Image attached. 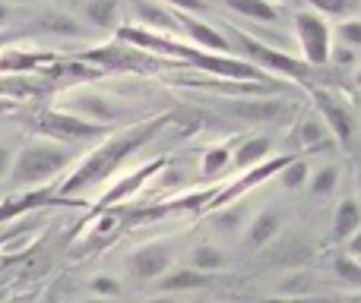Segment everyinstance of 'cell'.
Masks as SVG:
<instances>
[{
	"instance_id": "32",
	"label": "cell",
	"mask_w": 361,
	"mask_h": 303,
	"mask_svg": "<svg viewBox=\"0 0 361 303\" xmlns=\"http://www.w3.org/2000/svg\"><path fill=\"white\" fill-rule=\"evenodd\" d=\"M92 291H95V297L114 300V297H121V294H124V288H121V281L111 278V275H95V278H92Z\"/></svg>"
},
{
	"instance_id": "20",
	"label": "cell",
	"mask_w": 361,
	"mask_h": 303,
	"mask_svg": "<svg viewBox=\"0 0 361 303\" xmlns=\"http://www.w3.org/2000/svg\"><path fill=\"white\" fill-rule=\"evenodd\" d=\"M361 231V205L355 199H343L333 212V240H349Z\"/></svg>"
},
{
	"instance_id": "39",
	"label": "cell",
	"mask_w": 361,
	"mask_h": 303,
	"mask_svg": "<svg viewBox=\"0 0 361 303\" xmlns=\"http://www.w3.org/2000/svg\"><path fill=\"white\" fill-rule=\"evenodd\" d=\"M19 105H13V101H6V98H0V114H10V111H16Z\"/></svg>"
},
{
	"instance_id": "17",
	"label": "cell",
	"mask_w": 361,
	"mask_h": 303,
	"mask_svg": "<svg viewBox=\"0 0 361 303\" xmlns=\"http://www.w3.org/2000/svg\"><path fill=\"white\" fill-rule=\"evenodd\" d=\"M269 152H273V136H267V133L250 136L238 146L235 155H231V167H238V171H254L257 165L269 161Z\"/></svg>"
},
{
	"instance_id": "44",
	"label": "cell",
	"mask_w": 361,
	"mask_h": 303,
	"mask_svg": "<svg viewBox=\"0 0 361 303\" xmlns=\"http://www.w3.org/2000/svg\"><path fill=\"white\" fill-rule=\"evenodd\" d=\"M19 4H38V0H19Z\"/></svg>"
},
{
	"instance_id": "23",
	"label": "cell",
	"mask_w": 361,
	"mask_h": 303,
	"mask_svg": "<svg viewBox=\"0 0 361 303\" xmlns=\"http://www.w3.org/2000/svg\"><path fill=\"white\" fill-rule=\"evenodd\" d=\"M190 269H200V272H206V275L225 272V269H228V256L219 247H212V243H200L190 253Z\"/></svg>"
},
{
	"instance_id": "9",
	"label": "cell",
	"mask_w": 361,
	"mask_h": 303,
	"mask_svg": "<svg viewBox=\"0 0 361 303\" xmlns=\"http://www.w3.org/2000/svg\"><path fill=\"white\" fill-rule=\"evenodd\" d=\"M118 41L130 44L137 51H152V54H169V57H180L187 60L193 51L190 41H178L175 35H162V32H152L146 25H118Z\"/></svg>"
},
{
	"instance_id": "18",
	"label": "cell",
	"mask_w": 361,
	"mask_h": 303,
	"mask_svg": "<svg viewBox=\"0 0 361 303\" xmlns=\"http://www.w3.org/2000/svg\"><path fill=\"white\" fill-rule=\"evenodd\" d=\"M209 275L200 272V269H171L159 278V291L162 294H184V291H200V288H209Z\"/></svg>"
},
{
	"instance_id": "45",
	"label": "cell",
	"mask_w": 361,
	"mask_h": 303,
	"mask_svg": "<svg viewBox=\"0 0 361 303\" xmlns=\"http://www.w3.org/2000/svg\"><path fill=\"white\" fill-rule=\"evenodd\" d=\"M358 190H361V174H358Z\"/></svg>"
},
{
	"instance_id": "34",
	"label": "cell",
	"mask_w": 361,
	"mask_h": 303,
	"mask_svg": "<svg viewBox=\"0 0 361 303\" xmlns=\"http://www.w3.org/2000/svg\"><path fill=\"white\" fill-rule=\"evenodd\" d=\"M13 158H16V152H13L10 146L0 143V177H10V171H13Z\"/></svg>"
},
{
	"instance_id": "30",
	"label": "cell",
	"mask_w": 361,
	"mask_h": 303,
	"mask_svg": "<svg viewBox=\"0 0 361 303\" xmlns=\"http://www.w3.org/2000/svg\"><path fill=\"white\" fill-rule=\"evenodd\" d=\"M336 38L345 48H361V16H349L336 25Z\"/></svg>"
},
{
	"instance_id": "40",
	"label": "cell",
	"mask_w": 361,
	"mask_h": 303,
	"mask_svg": "<svg viewBox=\"0 0 361 303\" xmlns=\"http://www.w3.org/2000/svg\"><path fill=\"white\" fill-rule=\"evenodd\" d=\"M10 41H13V35H6V32H0V51H4V48H10Z\"/></svg>"
},
{
	"instance_id": "11",
	"label": "cell",
	"mask_w": 361,
	"mask_h": 303,
	"mask_svg": "<svg viewBox=\"0 0 361 303\" xmlns=\"http://www.w3.org/2000/svg\"><path fill=\"white\" fill-rule=\"evenodd\" d=\"M225 111L231 117L244 120V124H273L288 114V105L282 98H269V95H254V98H231Z\"/></svg>"
},
{
	"instance_id": "7",
	"label": "cell",
	"mask_w": 361,
	"mask_h": 303,
	"mask_svg": "<svg viewBox=\"0 0 361 303\" xmlns=\"http://www.w3.org/2000/svg\"><path fill=\"white\" fill-rule=\"evenodd\" d=\"M187 63L203 73H212L219 79H238V82H267V70H260L257 63L244 60V57H231V54H203V51L193 48Z\"/></svg>"
},
{
	"instance_id": "33",
	"label": "cell",
	"mask_w": 361,
	"mask_h": 303,
	"mask_svg": "<svg viewBox=\"0 0 361 303\" xmlns=\"http://www.w3.org/2000/svg\"><path fill=\"white\" fill-rule=\"evenodd\" d=\"M159 4H169L180 13H203V0H159Z\"/></svg>"
},
{
	"instance_id": "21",
	"label": "cell",
	"mask_w": 361,
	"mask_h": 303,
	"mask_svg": "<svg viewBox=\"0 0 361 303\" xmlns=\"http://www.w3.org/2000/svg\"><path fill=\"white\" fill-rule=\"evenodd\" d=\"M38 25H42L44 32H51V35L57 38H82V25L76 16H70V13L63 10H48L38 16Z\"/></svg>"
},
{
	"instance_id": "16",
	"label": "cell",
	"mask_w": 361,
	"mask_h": 303,
	"mask_svg": "<svg viewBox=\"0 0 361 303\" xmlns=\"http://www.w3.org/2000/svg\"><path fill=\"white\" fill-rule=\"evenodd\" d=\"M282 224H286L282 212L279 209H267V212H260V215H257L254 221L247 224V234H244V240H247V247L260 250V247H267L269 240H276V237L282 234Z\"/></svg>"
},
{
	"instance_id": "15",
	"label": "cell",
	"mask_w": 361,
	"mask_h": 303,
	"mask_svg": "<svg viewBox=\"0 0 361 303\" xmlns=\"http://www.w3.org/2000/svg\"><path fill=\"white\" fill-rule=\"evenodd\" d=\"M133 13H137L140 25H146V29L162 32V35H180L175 10H169L159 0H133Z\"/></svg>"
},
{
	"instance_id": "14",
	"label": "cell",
	"mask_w": 361,
	"mask_h": 303,
	"mask_svg": "<svg viewBox=\"0 0 361 303\" xmlns=\"http://www.w3.org/2000/svg\"><path fill=\"white\" fill-rule=\"evenodd\" d=\"M330 143H336V139H333V133L326 130V124H324L320 114H307V117H301L298 127H295V133H292V146L301 149V152H307V155L326 149Z\"/></svg>"
},
{
	"instance_id": "24",
	"label": "cell",
	"mask_w": 361,
	"mask_h": 303,
	"mask_svg": "<svg viewBox=\"0 0 361 303\" xmlns=\"http://www.w3.org/2000/svg\"><path fill=\"white\" fill-rule=\"evenodd\" d=\"M336 186H339V167L336 165H320L317 171H311V180H307L311 196L324 199V196H330Z\"/></svg>"
},
{
	"instance_id": "41",
	"label": "cell",
	"mask_w": 361,
	"mask_h": 303,
	"mask_svg": "<svg viewBox=\"0 0 361 303\" xmlns=\"http://www.w3.org/2000/svg\"><path fill=\"white\" fill-rule=\"evenodd\" d=\"M6 16H10V6H6V4H0V25L6 22Z\"/></svg>"
},
{
	"instance_id": "8",
	"label": "cell",
	"mask_w": 361,
	"mask_h": 303,
	"mask_svg": "<svg viewBox=\"0 0 361 303\" xmlns=\"http://www.w3.org/2000/svg\"><path fill=\"white\" fill-rule=\"evenodd\" d=\"M61 108L63 111H70V114H80V117L92 120V124H105V127L124 117V108H121L111 95H102V92H95V89H89V86L70 89V92L63 95Z\"/></svg>"
},
{
	"instance_id": "46",
	"label": "cell",
	"mask_w": 361,
	"mask_h": 303,
	"mask_svg": "<svg viewBox=\"0 0 361 303\" xmlns=\"http://www.w3.org/2000/svg\"><path fill=\"white\" fill-rule=\"evenodd\" d=\"M190 303H203V300H190Z\"/></svg>"
},
{
	"instance_id": "26",
	"label": "cell",
	"mask_w": 361,
	"mask_h": 303,
	"mask_svg": "<svg viewBox=\"0 0 361 303\" xmlns=\"http://www.w3.org/2000/svg\"><path fill=\"white\" fill-rule=\"evenodd\" d=\"M228 167H231V149H225V146H212V149H206L203 161H200V174H203L206 180L225 174Z\"/></svg>"
},
{
	"instance_id": "2",
	"label": "cell",
	"mask_w": 361,
	"mask_h": 303,
	"mask_svg": "<svg viewBox=\"0 0 361 303\" xmlns=\"http://www.w3.org/2000/svg\"><path fill=\"white\" fill-rule=\"evenodd\" d=\"M70 161H73V152H70L67 143H57V139H51V136H35L16 152L10 180L16 186L44 183V180L57 177Z\"/></svg>"
},
{
	"instance_id": "36",
	"label": "cell",
	"mask_w": 361,
	"mask_h": 303,
	"mask_svg": "<svg viewBox=\"0 0 361 303\" xmlns=\"http://www.w3.org/2000/svg\"><path fill=\"white\" fill-rule=\"evenodd\" d=\"M260 303H330L324 297H292V294H282V297H267Z\"/></svg>"
},
{
	"instance_id": "13",
	"label": "cell",
	"mask_w": 361,
	"mask_h": 303,
	"mask_svg": "<svg viewBox=\"0 0 361 303\" xmlns=\"http://www.w3.org/2000/svg\"><path fill=\"white\" fill-rule=\"evenodd\" d=\"M48 92V82L42 73H4L0 76V98L23 105V101H35Z\"/></svg>"
},
{
	"instance_id": "38",
	"label": "cell",
	"mask_w": 361,
	"mask_h": 303,
	"mask_svg": "<svg viewBox=\"0 0 361 303\" xmlns=\"http://www.w3.org/2000/svg\"><path fill=\"white\" fill-rule=\"evenodd\" d=\"M146 303H180V300H178V294H159V297H152Z\"/></svg>"
},
{
	"instance_id": "1",
	"label": "cell",
	"mask_w": 361,
	"mask_h": 303,
	"mask_svg": "<svg viewBox=\"0 0 361 303\" xmlns=\"http://www.w3.org/2000/svg\"><path fill=\"white\" fill-rule=\"evenodd\" d=\"M169 124H171V114H159V117H149V120H143V124H133V127H127V130L108 136L105 143L95 146V149L80 161V167L57 186V196L61 199L73 196V193H82V190H89V186L102 183V180H108L127 158H133L143 146H149L152 139L162 133V127H169Z\"/></svg>"
},
{
	"instance_id": "3",
	"label": "cell",
	"mask_w": 361,
	"mask_h": 303,
	"mask_svg": "<svg viewBox=\"0 0 361 303\" xmlns=\"http://www.w3.org/2000/svg\"><path fill=\"white\" fill-rule=\"evenodd\" d=\"M225 35L235 38V41H238V48H235V51H241L244 60L257 63V67L267 70V73H279V76H286V79L301 82L305 89H314V86H317L320 73H324V70L311 67V63H307L305 57H292L288 51H276V48H269V44L257 41L254 35H244V32H241V29H235V25H231V29L225 32Z\"/></svg>"
},
{
	"instance_id": "5",
	"label": "cell",
	"mask_w": 361,
	"mask_h": 303,
	"mask_svg": "<svg viewBox=\"0 0 361 303\" xmlns=\"http://www.w3.org/2000/svg\"><path fill=\"white\" fill-rule=\"evenodd\" d=\"M292 25H295V38H298V51L311 67L324 70L330 63V54H333V25L326 22V16L314 10H298L292 16Z\"/></svg>"
},
{
	"instance_id": "31",
	"label": "cell",
	"mask_w": 361,
	"mask_h": 303,
	"mask_svg": "<svg viewBox=\"0 0 361 303\" xmlns=\"http://www.w3.org/2000/svg\"><path fill=\"white\" fill-rule=\"evenodd\" d=\"M244 218H247V212L241 209V205H235V209H225V212H216V228H222V231H238V228H244Z\"/></svg>"
},
{
	"instance_id": "43",
	"label": "cell",
	"mask_w": 361,
	"mask_h": 303,
	"mask_svg": "<svg viewBox=\"0 0 361 303\" xmlns=\"http://www.w3.org/2000/svg\"><path fill=\"white\" fill-rule=\"evenodd\" d=\"M352 79H355V86H358V89H361V67H358V70H355V76H352Z\"/></svg>"
},
{
	"instance_id": "42",
	"label": "cell",
	"mask_w": 361,
	"mask_h": 303,
	"mask_svg": "<svg viewBox=\"0 0 361 303\" xmlns=\"http://www.w3.org/2000/svg\"><path fill=\"white\" fill-rule=\"evenodd\" d=\"M82 303H111L108 297H89V300H82Z\"/></svg>"
},
{
	"instance_id": "29",
	"label": "cell",
	"mask_w": 361,
	"mask_h": 303,
	"mask_svg": "<svg viewBox=\"0 0 361 303\" xmlns=\"http://www.w3.org/2000/svg\"><path fill=\"white\" fill-rule=\"evenodd\" d=\"M156 171H159V165H146V167H143V171L130 174V177H133V180H121V183H118V186H114V190H111V193H108V196H105V199H102V202H118V199H124V196H127V193H133V190H137V186H140V183H143V180H146V174H156Z\"/></svg>"
},
{
	"instance_id": "27",
	"label": "cell",
	"mask_w": 361,
	"mask_h": 303,
	"mask_svg": "<svg viewBox=\"0 0 361 303\" xmlns=\"http://www.w3.org/2000/svg\"><path fill=\"white\" fill-rule=\"evenodd\" d=\"M333 275H336L345 288L361 291V262L355 256H336V259H333Z\"/></svg>"
},
{
	"instance_id": "4",
	"label": "cell",
	"mask_w": 361,
	"mask_h": 303,
	"mask_svg": "<svg viewBox=\"0 0 361 303\" xmlns=\"http://www.w3.org/2000/svg\"><path fill=\"white\" fill-rule=\"evenodd\" d=\"M307 92H311L314 105H317V114L324 117L326 130L333 133L336 146L352 152L361 139V120H358V114L352 111V105L343 95H336L333 89H324V86H314V89H307Z\"/></svg>"
},
{
	"instance_id": "22",
	"label": "cell",
	"mask_w": 361,
	"mask_h": 303,
	"mask_svg": "<svg viewBox=\"0 0 361 303\" xmlns=\"http://www.w3.org/2000/svg\"><path fill=\"white\" fill-rule=\"evenodd\" d=\"M225 6L244 19H254V22H276L279 19V6L273 0H225Z\"/></svg>"
},
{
	"instance_id": "25",
	"label": "cell",
	"mask_w": 361,
	"mask_h": 303,
	"mask_svg": "<svg viewBox=\"0 0 361 303\" xmlns=\"http://www.w3.org/2000/svg\"><path fill=\"white\" fill-rule=\"evenodd\" d=\"M307 180H311V165H307V158H301V155H295L279 171V183L286 186V190H301V186H307Z\"/></svg>"
},
{
	"instance_id": "35",
	"label": "cell",
	"mask_w": 361,
	"mask_h": 303,
	"mask_svg": "<svg viewBox=\"0 0 361 303\" xmlns=\"http://www.w3.org/2000/svg\"><path fill=\"white\" fill-rule=\"evenodd\" d=\"M330 60H336L339 67H349V63L355 60V48H345V44H339V48H333Z\"/></svg>"
},
{
	"instance_id": "6",
	"label": "cell",
	"mask_w": 361,
	"mask_h": 303,
	"mask_svg": "<svg viewBox=\"0 0 361 303\" xmlns=\"http://www.w3.org/2000/svg\"><path fill=\"white\" fill-rule=\"evenodd\" d=\"M35 127L42 130V136H51L57 143H76V139H99L105 133L102 124L80 117V114H70L63 108H48V111L35 114Z\"/></svg>"
},
{
	"instance_id": "37",
	"label": "cell",
	"mask_w": 361,
	"mask_h": 303,
	"mask_svg": "<svg viewBox=\"0 0 361 303\" xmlns=\"http://www.w3.org/2000/svg\"><path fill=\"white\" fill-rule=\"evenodd\" d=\"M345 243H349V256H355V259L361 262V231H358V234H352Z\"/></svg>"
},
{
	"instance_id": "28",
	"label": "cell",
	"mask_w": 361,
	"mask_h": 303,
	"mask_svg": "<svg viewBox=\"0 0 361 303\" xmlns=\"http://www.w3.org/2000/svg\"><path fill=\"white\" fill-rule=\"evenodd\" d=\"M358 0H307V10L320 13V16H336V19H349L355 13Z\"/></svg>"
},
{
	"instance_id": "12",
	"label": "cell",
	"mask_w": 361,
	"mask_h": 303,
	"mask_svg": "<svg viewBox=\"0 0 361 303\" xmlns=\"http://www.w3.org/2000/svg\"><path fill=\"white\" fill-rule=\"evenodd\" d=\"M175 16H178V29L190 38L193 48H206V51H212V54H231V51H235L228 35L219 32L216 25L203 22V19L190 16V13H180V10H175Z\"/></svg>"
},
{
	"instance_id": "10",
	"label": "cell",
	"mask_w": 361,
	"mask_h": 303,
	"mask_svg": "<svg viewBox=\"0 0 361 303\" xmlns=\"http://www.w3.org/2000/svg\"><path fill=\"white\" fill-rule=\"evenodd\" d=\"M127 272L137 281H156L165 272H171V247L165 240H152L137 247L127 256Z\"/></svg>"
},
{
	"instance_id": "19",
	"label": "cell",
	"mask_w": 361,
	"mask_h": 303,
	"mask_svg": "<svg viewBox=\"0 0 361 303\" xmlns=\"http://www.w3.org/2000/svg\"><path fill=\"white\" fill-rule=\"evenodd\" d=\"M82 16L92 29H102V32H118V22H121V0H86L82 4Z\"/></svg>"
}]
</instances>
